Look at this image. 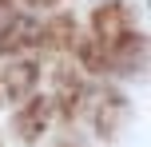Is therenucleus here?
I'll list each match as a JSON object with an SVG mask.
<instances>
[{"label":"nucleus","instance_id":"obj_1","mask_svg":"<svg viewBox=\"0 0 151 147\" xmlns=\"http://www.w3.org/2000/svg\"><path fill=\"white\" fill-rule=\"evenodd\" d=\"M32 76H36V68L32 64H24V68H12V95H20V92H28V84H32Z\"/></svg>","mask_w":151,"mask_h":147}]
</instances>
